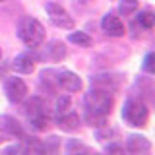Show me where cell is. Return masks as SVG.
<instances>
[{"label": "cell", "mask_w": 155, "mask_h": 155, "mask_svg": "<svg viewBox=\"0 0 155 155\" xmlns=\"http://www.w3.org/2000/svg\"><path fill=\"white\" fill-rule=\"evenodd\" d=\"M84 105H85L87 124L95 126V128L107 126V116L110 114V110H113V107H114L113 91L101 89V87H91L89 93H85Z\"/></svg>", "instance_id": "cell-1"}, {"label": "cell", "mask_w": 155, "mask_h": 155, "mask_svg": "<svg viewBox=\"0 0 155 155\" xmlns=\"http://www.w3.org/2000/svg\"><path fill=\"white\" fill-rule=\"evenodd\" d=\"M23 114L27 116V120L31 122L33 128L37 130H47L48 122H51V113H48L47 103L41 97H31L23 103Z\"/></svg>", "instance_id": "cell-2"}, {"label": "cell", "mask_w": 155, "mask_h": 155, "mask_svg": "<svg viewBox=\"0 0 155 155\" xmlns=\"http://www.w3.org/2000/svg\"><path fill=\"white\" fill-rule=\"evenodd\" d=\"M18 37L21 39L29 48H37V47L43 45V41H45V27H43L35 18L25 16V18L19 19Z\"/></svg>", "instance_id": "cell-3"}, {"label": "cell", "mask_w": 155, "mask_h": 155, "mask_svg": "<svg viewBox=\"0 0 155 155\" xmlns=\"http://www.w3.org/2000/svg\"><path fill=\"white\" fill-rule=\"evenodd\" d=\"M122 118L128 126L134 128H143L149 120V109L143 101L138 99H128L122 107Z\"/></svg>", "instance_id": "cell-4"}, {"label": "cell", "mask_w": 155, "mask_h": 155, "mask_svg": "<svg viewBox=\"0 0 155 155\" xmlns=\"http://www.w3.org/2000/svg\"><path fill=\"white\" fill-rule=\"evenodd\" d=\"M4 93H6L10 103H21L27 97V85L21 78L8 76L6 80H4Z\"/></svg>", "instance_id": "cell-5"}, {"label": "cell", "mask_w": 155, "mask_h": 155, "mask_svg": "<svg viewBox=\"0 0 155 155\" xmlns=\"http://www.w3.org/2000/svg\"><path fill=\"white\" fill-rule=\"evenodd\" d=\"M19 138H23L21 124L10 114L0 116V143L10 142V140H19Z\"/></svg>", "instance_id": "cell-6"}, {"label": "cell", "mask_w": 155, "mask_h": 155, "mask_svg": "<svg viewBox=\"0 0 155 155\" xmlns=\"http://www.w3.org/2000/svg\"><path fill=\"white\" fill-rule=\"evenodd\" d=\"M47 14H48V19L54 23L56 27H62V29H72L74 27V18L66 12L60 4H54V2H47Z\"/></svg>", "instance_id": "cell-7"}, {"label": "cell", "mask_w": 155, "mask_h": 155, "mask_svg": "<svg viewBox=\"0 0 155 155\" xmlns=\"http://www.w3.org/2000/svg\"><path fill=\"white\" fill-rule=\"evenodd\" d=\"M58 85L64 91H68V93H78V91L84 87V81H81V78L78 74H74V72L62 70L60 74H58Z\"/></svg>", "instance_id": "cell-8"}, {"label": "cell", "mask_w": 155, "mask_h": 155, "mask_svg": "<svg viewBox=\"0 0 155 155\" xmlns=\"http://www.w3.org/2000/svg\"><path fill=\"white\" fill-rule=\"evenodd\" d=\"M101 27H103V31L110 37H122L126 33L124 23L120 21V18L114 16V14H105L103 19H101Z\"/></svg>", "instance_id": "cell-9"}, {"label": "cell", "mask_w": 155, "mask_h": 155, "mask_svg": "<svg viewBox=\"0 0 155 155\" xmlns=\"http://www.w3.org/2000/svg\"><path fill=\"white\" fill-rule=\"evenodd\" d=\"M126 147H128V151L132 153H149L151 151V142H149L145 136H140V134H130L128 138H126Z\"/></svg>", "instance_id": "cell-10"}, {"label": "cell", "mask_w": 155, "mask_h": 155, "mask_svg": "<svg viewBox=\"0 0 155 155\" xmlns=\"http://www.w3.org/2000/svg\"><path fill=\"white\" fill-rule=\"evenodd\" d=\"M33 68H35V58L29 52H21L12 60V70L18 74H31Z\"/></svg>", "instance_id": "cell-11"}, {"label": "cell", "mask_w": 155, "mask_h": 155, "mask_svg": "<svg viewBox=\"0 0 155 155\" xmlns=\"http://www.w3.org/2000/svg\"><path fill=\"white\" fill-rule=\"evenodd\" d=\"M56 122L64 132H74V130L80 128V116H78L74 110H70V113H66V114H58Z\"/></svg>", "instance_id": "cell-12"}, {"label": "cell", "mask_w": 155, "mask_h": 155, "mask_svg": "<svg viewBox=\"0 0 155 155\" xmlns=\"http://www.w3.org/2000/svg\"><path fill=\"white\" fill-rule=\"evenodd\" d=\"M45 54L48 60H52V62H60L62 58L66 56V47H64V43L62 41H51L47 45L45 48Z\"/></svg>", "instance_id": "cell-13"}, {"label": "cell", "mask_w": 155, "mask_h": 155, "mask_svg": "<svg viewBox=\"0 0 155 155\" xmlns=\"http://www.w3.org/2000/svg\"><path fill=\"white\" fill-rule=\"evenodd\" d=\"M21 155H45V149H43V142L39 138H25L23 140V145L19 149Z\"/></svg>", "instance_id": "cell-14"}, {"label": "cell", "mask_w": 155, "mask_h": 155, "mask_svg": "<svg viewBox=\"0 0 155 155\" xmlns=\"http://www.w3.org/2000/svg\"><path fill=\"white\" fill-rule=\"evenodd\" d=\"M70 43H74V45L78 47H91V43H93V39H91L87 33L84 31H74V33H70Z\"/></svg>", "instance_id": "cell-15"}, {"label": "cell", "mask_w": 155, "mask_h": 155, "mask_svg": "<svg viewBox=\"0 0 155 155\" xmlns=\"http://www.w3.org/2000/svg\"><path fill=\"white\" fill-rule=\"evenodd\" d=\"M138 8H140L138 0H120L118 2V12L122 14V16H132Z\"/></svg>", "instance_id": "cell-16"}, {"label": "cell", "mask_w": 155, "mask_h": 155, "mask_svg": "<svg viewBox=\"0 0 155 155\" xmlns=\"http://www.w3.org/2000/svg\"><path fill=\"white\" fill-rule=\"evenodd\" d=\"M70 109H72L70 97H68V95H60L56 99V113L58 114H66V113H70Z\"/></svg>", "instance_id": "cell-17"}, {"label": "cell", "mask_w": 155, "mask_h": 155, "mask_svg": "<svg viewBox=\"0 0 155 155\" xmlns=\"http://www.w3.org/2000/svg\"><path fill=\"white\" fill-rule=\"evenodd\" d=\"M66 155H95V153H91L89 149H87L85 145H81V143L70 142L68 143V153Z\"/></svg>", "instance_id": "cell-18"}, {"label": "cell", "mask_w": 155, "mask_h": 155, "mask_svg": "<svg viewBox=\"0 0 155 155\" xmlns=\"http://www.w3.org/2000/svg\"><path fill=\"white\" fill-rule=\"evenodd\" d=\"M138 21H140V25L145 27V29H151L153 27V23H155V18H153V14L151 12H142L138 16Z\"/></svg>", "instance_id": "cell-19"}, {"label": "cell", "mask_w": 155, "mask_h": 155, "mask_svg": "<svg viewBox=\"0 0 155 155\" xmlns=\"http://www.w3.org/2000/svg\"><path fill=\"white\" fill-rule=\"evenodd\" d=\"M107 155H128V151L118 143H110L109 147H107Z\"/></svg>", "instance_id": "cell-20"}, {"label": "cell", "mask_w": 155, "mask_h": 155, "mask_svg": "<svg viewBox=\"0 0 155 155\" xmlns=\"http://www.w3.org/2000/svg\"><path fill=\"white\" fill-rule=\"evenodd\" d=\"M153 60H155V54L153 52H147V56H145V60H143V70L147 72V74H153V70H155Z\"/></svg>", "instance_id": "cell-21"}, {"label": "cell", "mask_w": 155, "mask_h": 155, "mask_svg": "<svg viewBox=\"0 0 155 155\" xmlns=\"http://www.w3.org/2000/svg\"><path fill=\"white\" fill-rule=\"evenodd\" d=\"M18 153H19V147H18V145H10V147H6L2 151V155H18Z\"/></svg>", "instance_id": "cell-22"}, {"label": "cell", "mask_w": 155, "mask_h": 155, "mask_svg": "<svg viewBox=\"0 0 155 155\" xmlns=\"http://www.w3.org/2000/svg\"><path fill=\"white\" fill-rule=\"evenodd\" d=\"M0 78H4V68H0Z\"/></svg>", "instance_id": "cell-23"}, {"label": "cell", "mask_w": 155, "mask_h": 155, "mask_svg": "<svg viewBox=\"0 0 155 155\" xmlns=\"http://www.w3.org/2000/svg\"><path fill=\"white\" fill-rule=\"evenodd\" d=\"M0 58H2V51H0Z\"/></svg>", "instance_id": "cell-24"}, {"label": "cell", "mask_w": 155, "mask_h": 155, "mask_svg": "<svg viewBox=\"0 0 155 155\" xmlns=\"http://www.w3.org/2000/svg\"><path fill=\"white\" fill-rule=\"evenodd\" d=\"M0 2H4V0H0Z\"/></svg>", "instance_id": "cell-25"}]
</instances>
